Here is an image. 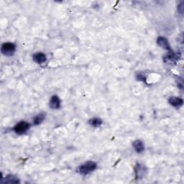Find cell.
<instances>
[{"mask_svg": "<svg viewBox=\"0 0 184 184\" xmlns=\"http://www.w3.org/2000/svg\"><path fill=\"white\" fill-rule=\"evenodd\" d=\"M97 168V164L93 161H88L78 167V172L82 175H87Z\"/></svg>", "mask_w": 184, "mask_h": 184, "instance_id": "6da1fadb", "label": "cell"}, {"mask_svg": "<svg viewBox=\"0 0 184 184\" xmlns=\"http://www.w3.org/2000/svg\"><path fill=\"white\" fill-rule=\"evenodd\" d=\"M16 50V45L12 43H4L2 44L1 51L2 54L6 56H12L14 55Z\"/></svg>", "mask_w": 184, "mask_h": 184, "instance_id": "7a4b0ae2", "label": "cell"}, {"mask_svg": "<svg viewBox=\"0 0 184 184\" xmlns=\"http://www.w3.org/2000/svg\"><path fill=\"white\" fill-rule=\"evenodd\" d=\"M30 125L28 122L22 121L17 124L14 127V131L18 134H22L26 132L30 129Z\"/></svg>", "mask_w": 184, "mask_h": 184, "instance_id": "3957f363", "label": "cell"}, {"mask_svg": "<svg viewBox=\"0 0 184 184\" xmlns=\"http://www.w3.org/2000/svg\"><path fill=\"white\" fill-rule=\"evenodd\" d=\"M169 104L175 107H179L183 105V100L178 97H171L168 99Z\"/></svg>", "mask_w": 184, "mask_h": 184, "instance_id": "277c9868", "label": "cell"}, {"mask_svg": "<svg viewBox=\"0 0 184 184\" xmlns=\"http://www.w3.org/2000/svg\"><path fill=\"white\" fill-rule=\"evenodd\" d=\"M157 43L158 45L160 46V47L163 48L168 50H171V46H170L168 41H167V40L164 38V37H159V38L157 39Z\"/></svg>", "mask_w": 184, "mask_h": 184, "instance_id": "5b68a950", "label": "cell"}, {"mask_svg": "<svg viewBox=\"0 0 184 184\" xmlns=\"http://www.w3.org/2000/svg\"><path fill=\"white\" fill-rule=\"evenodd\" d=\"M60 106V100L58 96H53L50 101V107L54 109H59Z\"/></svg>", "mask_w": 184, "mask_h": 184, "instance_id": "8992f818", "label": "cell"}, {"mask_svg": "<svg viewBox=\"0 0 184 184\" xmlns=\"http://www.w3.org/2000/svg\"><path fill=\"white\" fill-rule=\"evenodd\" d=\"M132 145H133L134 150L137 153H142L145 150V145L144 143L139 139H137L132 143Z\"/></svg>", "mask_w": 184, "mask_h": 184, "instance_id": "52a82bcc", "label": "cell"}, {"mask_svg": "<svg viewBox=\"0 0 184 184\" xmlns=\"http://www.w3.org/2000/svg\"><path fill=\"white\" fill-rule=\"evenodd\" d=\"M46 55L43 53H37L33 55V60L38 63V64H42L46 61Z\"/></svg>", "mask_w": 184, "mask_h": 184, "instance_id": "ba28073f", "label": "cell"}, {"mask_svg": "<svg viewBox=\"0 0 184 184\" xmlns=\"http://www.w3.org/2000/svg\"><path fill=\"white\" fill-rule=\"evenodd\" d=\"M145 173V167L140 164H137L135 167V174L137 178H140L143 177Z\"/></svg>", "mask_w": 184, "mask_h": 184, "instance_id": "9c48e42d", "label": "cell"}, {"mask_svg": "<svg viewBox=\"0 0 184 184\" xmlns=\"http://www.w3.org/2000/svg\"><path fill=\"white\" fill-rule=\"evenodd\" d=\"M45 115L43 113H40L33 118V124L35 125H38L45 120Z\"/></svg>", "mask_w": 184, "mask_h": 184, "instance_id": "30bf717a", "label": "cell"}, {"mask_svg": "<svg viewBox=\"0 0 184 184\" xmlns=\"http://www.w3.org/2000/svg\"><path fill=\"white\" fill-rule=\"evenodd\" d=\"M88 123H89V125H92V126L97 127L101 126L102 125V120L99 118H93L92 120L88 121Z\"/></svg>", "mask_w": 184, "mask_h": 184, "instance_id": "8fae6325", "label": "cell"}, {"mask_svg": "<svg viewBox=\"0 0 184 184\" xmlns=\"http://www.w3.org/2000/svg\"><path fill=\"white\" fill-rule=\"evenodd\" d=\"M5 183H20V181L18 180L17 177H15L13 175H9L6 177L5 178Z\"/></svg>", "mask_w": 184, "mask_h": 184, "instance_id": "7c38bea8", "label": "cell"}, {"mask_svg": "<svg viewBox=\"0 0 184 184\" xmlns=\"http://www.w3.org/2000/svg\"><path fill=\"white\" fill-rule=\"evenodd\" d=\"M178 10L180 13H181V14L183 13V11H184V2H181V3L178 4Z\"/></svg>", "mask_w": 184, "mask_h": 184, "instance_id": "4fadbf2b", "label": "cell"}]
</instances>
